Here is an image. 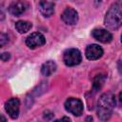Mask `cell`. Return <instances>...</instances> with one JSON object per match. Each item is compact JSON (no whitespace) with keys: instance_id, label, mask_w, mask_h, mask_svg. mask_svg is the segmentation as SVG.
<instances>
[{"instance_id":"13","label":"cell","mask_w":122,"mask_h":122,"mask_svg":"<svg viewBox=\"0 0 122 122\" xmlns=\"http://www.w3.org/2000/svg\"><path fill=\"white\" fill-rule=\"evenodd\" d=\"M105 81H106V75L105 74H97L93 78V84H92L93 90L94 91L100 90L102 88V86L104 85Z\"/></svg>"},{"instance_id":"8","label":"cell","mask_w":122,"mask_h":122,"mask_svg":"<svg viewBox=\"0 0 122 122\" xmlns=\"http://www.w3.org/2000/svg\"><path fill=\"white\" fill-rule=\"evenodd\" d=\"M103 55V50L100 46L96 44L89 45L86 49V56L89 60H96L99 59Z\"/></svg>"},{"instance_id":"12","label":"cell","mask_w":122,"mask_h":122,"mask_svg":"<svg viewBox=\"0 0 122 122\" xmlns=\"http://www.w3.org/2000/svg\"><path fill=\"white\" fill-rule=\"evenodd\" d=\"M56 70V64L53 61H47L41 67V72L45 76H50Z\"/></svg>"},{"instance_id":"2","label":"cell","mask_w":122,"mask_h":122,"mask_svg":"<svg viewBox=\"0 0 122 122\" xmlns=\"http://www.w3.org/2000/svg\"><path fill=\"white\" fill-rule=\"evenodd\" d=\"M122 16H121V7L120 4L115 3L112 5L105 16V25L110 30H117L121 26Z\"/></svg>"},{"instance_id":"17","label":"cell","mask_w":122,"mask_h":122,"mask_svg":"<svg viewBox=\"0 0 122 122\" xmlns=\"http://www.w3.org/2000/svg\"><path fill=\"white\" fill-rule=\"evenodd\" d=\"M60 120H67V121H70V120H71V119H70V118H69V117H63V118H61V119H60Z\"/></svg>"},{"instance_id":"15","label":"cell","mask_w":122,"mask_h":122,"mask_svg":"<svg viewBox=\"0 0 122 122\" xmlns=\"http://www.w3.org/2000/svg\"><path fill=\"white\" fill-rule=\"evenodd\" d=\"M8 41H9V37L5 33L0 32V48L3 47L4 45H6L8 43Z\"/></svg>"},{"instance_id":"16","label":"cell","mask_w":122,"mask_h":122,"mask_svg":"<svg viewBox=\"0 0 122 122\" xmlns=\"http://www.w3.org/2000/svg\"><path fill=\"white\" fill-rule=\"evenodd\" d=\"M10 58V55L8 52H3V53L0 54V59L2 61H8Z\"/></svg>"},{"instance_id":"11","label":"cell","mask_w":122,"mask_h":122,"mask_svg":"<svg viewBox=\"0 0 122 122\" xmlns=\"http://www.w3.org/2000/svg\"><path fill=\"white\" fill-rule=\"evenodd\" d=\"M39 10L45 17H50L54 12V5L51 2L41 0L39 3Z\"/></svg>"},{"instance_id":"9","label":"cell","mask_w":122,"mask_h":122,"mask_svg":"<svg viewBox=\"0 0 122 122\" xmlns=\"http://www.w3.org/2000/svg\"><path fill=\"white\" fill-rule=\"evenodd\" d=\"M29 5L25 1H16L9 7V11L14 16H19L26 11Z\"/></svg>"},{"instance_id":"1","label":"cell","mask_w":122,"mask_h":122,"mask_svg":"<svg viewBox=\"0 0 122 122\" xmlns=\"http://www.w3.org/2000/svg\"><path fill=\"white\" fill-rule=\"evenodd\" d=\"M115 106V98L114 95L108 92L104 93L100 96L97 103V116L101 120H108L112 113V110Z\"/></svg>"},{"instance_id":"14","label":"cell","mask_w":122,"mask_h":122,"mask_svg":"<svg viewBox=\"0 0 122 122\" xmlns=\"http://www.w3.org/2000/svg\"><path fill=\"white\" fill-rule=\"evenodd\" d=\"M31 28V23L28 21H18L15 23V29L20 33H25Z\"/></svg>"},{"instance_id":"5","label":"cell","mask_w":122,"mask_h":122,"mask_svg":"<svg viewBox=\"0 0 122 122\" xmlns=\"http://www.w3.org/2000/svg\"><path fill=\"white\" fill-rule=\"evenodd\" d=\"M46 42V39L44 35L40 32H33L30 35H29L26 39V44L30 49H35L37 47L43 46Z\"/></svg>"},{"instance_id":"4","label":"cell","mask_w":122,"mask_h":122,"mask_svg":"<svg viewBox=\"0 0 122 122\" xmlns=\"http://www.w3.org/2000/svg\"><path fill=\"white\" fill-rule=\"evenodd\" d=\"M65 109L75 116H79L83 112V103L78 98H69L65 102Z\"/></svg>"},{"instance_id":"3","label":"cell","mask_w":122,"mask_h":122,"mask_svg":"<svg viewBox=\"0 0 122 122\" xmlns=\"http://www.w3.org/2000/svg\"><path fill=\"white\" fill-rule=\"evenodd\" d=\"M81 59H82L81 53L76 49H69L63 54L64 63L69 67L78 65L81 62Z\"/></svg>"},{"instance_id":"10","label":"cell","mask_w":122,"mask_h":122,"mask_svg":"<svg viewBox=\"0 0 122 122\" xmlns=\"http://www.w3.org/2000/svg\"><path fill=\"white\" fill-rule=\"evenodd\" d=\"M92 34L96 40H98L102 43H109L112 39V35L111 34V32L108 31L107 30H103V29H95L92 30Z\"/></svg>"},{"instance_id":"7","label":"cell","mask_w":122,"mask_h":122,"mask_svg":"<svg viewBox=\"0 0 122 122\" xmlns=\"http://www.w3.org/2000/svg\"><path fill=\"white\" fill-rule=\"evenodd\" d=\"M61 18L66 24L74 25L78 21V13H77V11L75 10H73L71 8H67L63 11V13L61 15Z\"/></svg>"},{"instance_id":"6","label":"cell","mask_w":122,"mask_h":122,"mask_svg":"<svg viewBox=\"0 0 122 122\" xmlns=\"http://www.w3.org/2000/svg\"><path fill=\"white\" fill-rule=\"evenodd\" d=\"M19 106H20V102L17 98H10L6 102L5 104L6 112L12 119L17 118L19 114Z\"/></svg>"}]
</instances>
